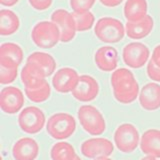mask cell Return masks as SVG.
<instances>
[{
	"label": "cell",
	"instance_id": "21",
	"mask_svg": "<svg viewBox=\"0 0 160 160\" xmlns=\"http://www.w3.org/2000/svg\"><path fill=\"white\" fill-rule=\"evenodd\" d=\"M20 26V20L16 13L10 9H2L0 11V34L9 36L17 31Z\"/></svg>",
	"mask_w": 160,
	"mask_h": 160
},
{
	"label": "cell",
	"instance_id": "6",
	"mask_svg": "<svg viewBox=\"0 0 160 160\" xmlns=\"http://www.w3.org/2000/svg\"><path fill=\"white\" fill-rule=\"evenodd\" d=\"M114 144L123 153H132L140 144V136L133 124L123 123L114 132Z\"/></svg>",
	"mask_w": 160,
	"mask_h": 160
},
{
	"label": "cell",
	"instance_id": "15",
	"mask_svg": "<svg viewBox=\"0 0 160 160\" xmlns=\"http://www.w3.org/2000/svg\"><path fill=\"white\" fill-rule=\"evenodd\" d=\"M23 60V50L16 43L6 42L0 46V66L18 68Z\"/></svg>",
	"mask_w": 160,
	"mask_h": 160
},
{
	"label": "cell",
	"instance_id": "30",
	"mask_svg": "<svg viewBox=\"0 0 160 160\" xmlns=\"http://www.w3.org/2000/svg\"><path fill=\"white\" fill-rule=\"evenodd\" d=\"M151 60L160 68V44L154 48L153 52H152Z\"/></svg>",
	"mask_w": 160,
	"mask_h": 160
},
{
	"label": "cell",
	"instance_id": "31",
	"mask_svg": "<svg viewBox=\"0 0 160 160\" xmlns=\"http://www.w3.org/2000/svg\"><path fill=\"white\" fill-rule=\"evenodd\" d=\"M100 3L106 7H116L121 3L118 0H99Z\"/></svg>",
	"mask_w": 160,
	"mask_h": 160
},
{
	"label": "cell",
	"instance_id": "1",
	"mask_svg": "<svg viewBox=\"0 0 160 160\" xmlns=\"http://www.w3.org/2000/svg\"><path fill=\"white\" fill-rule=\"evenodd\" d=\"M114 98L122 104L134 102L139 96V85L134 74L126 68L116 69L111 76Z\"/></svg>",
	"mask_w": 160,
	"mask_h": 160
},
{
	"label": "cell",
	"instance_id": "7",
	"mask_svg": "<svg viewBox=\"0 0 160 160\" xmlns=\"http://www.w3.org/2000/svg\"><path fill=\"white\" fill-rule=\"evenodd\" d=\"M45 115L41 109L36 106H28L21 110L18 116V124L22 131L27 134H36L45 125Z\"/></svg>",
	"mask_w": 160,
	"mask_h": 160
},
{
	"label": "cell",
	"instance_id": "24",
	"mask_svg": "<svg viewBox=\"0 0 160 160\" xmlns=\"http://www.w3.org/2000/svg\"><path fill=\"white\" fill-rule=\"evenodd\" d=\"M25 94H26L30 101L35 103H41L49 99L50 94H51V88H50V85L46 80L37 87L25 88Z\"/></svg>",
	"mask_w": 160,
	"mask_h": 160
},
{
	"label": "cell",
	"instance_id": "22",
	"mask_svg": "<svg viewBox=\"0 0 160 160\" xmlns=\"http://www.w3.org/2000/svg\"><path fill=\"white\" fill-rule=\"evenodd\" d=\"M147 15L146 0H127L124 5V16L127 21H138Z\"/></svg>",
	"mask_w": 160,
	"mask_h": 160
},
{
	"label": "cell",
	"instance_id": "23",
	"mask_svg": "<svg viewBox=\"0 0 160 160\" xmlns=\"http://www.w3.org/2000/svg\"><path fill=\"white\" fill-rule=\"evenodd\" d=\"M50 156L52 160H74L77 155L71 144L60 141L52 146L50 150Z\"/></svg>",
	"mask_w": 160,
	"mask_h": 160
},
{
	"label": "cell",
	"instance_id": "11",
	"mask_svg": "<svg viewBox=\"0 0 160 160\" xmlns=\"http://www.w3.org/2000/svg\"><path fill=\"white\" fill-rule=\"evenodd\" d=\"M24 95L18 87L7 86L0 92V108L6 114H15L22 109Z\"/></svg>",
	"mask_w": 160,
	"mask_h": 160
},
{
	"label": "cell",
	"instance_id": "28",
	"mask_svg": "<svg viewBox=\"0 0 160 160\" xmlns=\"http://www.w3.org/2000/svg\"><path fill=\"white\" fill-rule=\"evenodd\" d=\"M147 75L153 81L160 82V68L155 64L151 59L147 64Z\"/></svg>",
	"mask_w": 160,
	"mask_h": 160
},
{
	"label": "cell",
	"instance_id": "32",
	"mask_svg": "<svg viewBox=\"0 0 160 160\" xmlns=\"http://www.w3.org/2000/svg\"><path fill=\"white\" fill-rule=\"evenodd\" d=\"M18 1L19 0H0V3H1V5H3V6L11 7V6H14Z\"/></svg>",
	"mask_w": 160,
	"mask_h": 160
},
{
	"label": "cell",
	"instance_id": "26",
	"mask_svg": "<svg viewBox=\"0 0 160 160\" xmlns=\"http://www.w3.org/2000/svg\"><path fill=\"white\" fill-rule=\"evenodd\" d=\"M18 69L0 66V83L3 85L12 83L17 78Z\"/></svg>",
	"mask_w": 160,
	"mask_h": 160
},
{
	"label": "cell",
	"instance_id": "27",
	"mask_svg": "<svg viewBox=\"0 0 160 160\" xmlns=\"http://www.w3.org/2000/svg\"><path fill=\"white\" fill-rule=\"evenodd\" d=\"M96 0H70V6L74 12L90 11Z\"/></svg>",
	"mask_w": 160,
	"mask_h": 160
},
{
	"label": "cell",
	"instance_id": "18",
	"mask_svg": "<svg viewBox=\"0 0 160 160\" xmlns=\"http://www.w3.org/2000/svg\"><path fill=\"white\" fill-rule=\"evenodd\" d=\"M154 27L153 18L150 15H146L144 18L138 21H127L125 25V32L127 36L134 40H139L148 36Z\"/></svg>",
	"mask_w": 160,
	"mask_h": 160
},
{
	"label": "cell",
	"instance_id": "13",
	"mask_svg": "<svg viewBox=\"0 0 160 160\" xmlns=\"http://www.w3.org/2000/svg\"><path fill=\"white\" fill-rule=\"evenodd\" d=\"M99 84L90 75H81L72 91V96L80 102H90L98 96Z\"/></svg>",
	"mask_w": 160,
	"mask_h": 160
},
{
	"label": "cell",
	"instance_id": "19",
	"mask_svg": "<svg viewBox=\"0 0 160 160\" xmlns=\"http://www.w3.org/2000/svg\"><path fill=\"white\" fill-rule=\"evenodd\" d=\"M139 145L144 154L155 158H160V130H146L142 134Z\"/></svg>",
	"mask_w": 160,
	"mask_h": 160
},
{
	"label": "cell",
	"instance_id": "33",
	"mask_svg": "<svg viewBox=\"0 0 160 160\" xmlns=\"http://www.w3.org/2000/svg\"><path fill=\"white\" fill-rule=\"evenodd\" d=\"M141 160H158L157 158H155V157H152V156H145V157H143Z\"/></svg>",
	"mask_w": 160,
	"mask_h": 160
},
{
	"label": "cell",
	"instance_id": "2",
	"mask_svg": "<svg viewBox=\"0 0 160 160\" xmlns=\"http://www.w3.org/2000/svg\"><path fill=\"white\" fill-rule=\"evenodd\" d=\"M76 130L75 118L68 113L59 112L49 117L46 123V131L53 139L64 140L72 136Z\"/></svg>",
	"mask_w": 160,
	"mask_h": 160
},
{
	"label": "cell",
	"instance_id": "9",
	"mask_svg": "<svg viewBox=\"0 0 160 160\" xmlns=\"http://www.w3.org/2000/svg\"><path fill=\"white\" fill-rule=\"evenodd\" d=\"M114 145L107 138L96 137L85 140L81 144V153L85 157L97 159L108 157L113 153Z\"/></svg>",
	"mask_w": 160,
	"mask_h": 160
},
{
	"label": "cell",
	"instance_id": "34",
	"mask_svg": "<svg viewBox=\"0 0 160 160\" xmlns=\"http://www.w3.org/2000/svg\"><path fill=\"white\" fill-rule=\"evenodd\" d=\"M94 160H112L108 157H103V158H97V159H94Z\"/></svg>",
	"mask_w": 160,
	"mask_h": 160
},
{
	"label": "cell",
	"instance_id": "12",
	"mask_svg": "<svg viewBox=\"0 0 160 160\" xmlns=\"http://www.w3.org/2000/svg\"><path fill=\"white\" fill-rule=\"evenodd\" d=\"M79 74L73 68H60L55 72L52 78L53 88L59 93L72 92L79 81Z\"/></svg>",
	"mask_w": 160,
	"mask_h": 160
},
{
	"label": "cell",
	"instance_id": "14",
	"mask_svg": "<svg viewBox=\"0 0 160 160\" xmlns=\"http://www.w3.org/2000/svg\"><path fill=\"white\" fill-rule=\"evenodd\" d=\"M39 154V145L31 137L17 140L12 147V156L15 160H35Z\"/></svg>",
	"mask_w": 160,
	"mask_h": 160
},
{
	"label": "cell",
	"instance_id": "3",
	"mask_svg": "<svg viewBox=\"0 0 160 160\" xmlns=\"http://www.w3.org/2000/svg\"><path fill=\"white\" fill-rule=\"evenodd\" d=\"M32 41L43 49L53 48L61 40L60 30L52 21H40L34 25L31 31Z\"/></svg>",
	"mask_w": 160,
	"mask_h": 160
},
{
	"label": "cell",
	"instance_id": "4",
	"mask_svg": "<svg viewBox=\"0 0 160 160\" xmlns=\"http://www.w3.org/2000/svg\"><path fill=\"white\" fill-rule=\"evenodd\" d=\"M77 116L82 128L88 134L98 136L106 130V122L102 113L92 105H82L78 109Z\"/></svg>",
	"mask_w": 160,
	"mask_h": 160
},
{
	"label": "cell",
	"instance_id": "25",
	"mask_svg": "<svg viewBox=\"0 0 160 160\" xmlns=\"http://www.w3.org/2000/svg\"><path fill=\"white\" fill-rule=\"evenodd\" d=\"M75 24H76V29L79 32L87 31V30L91 29L95 18L94 15L90 11H85V12H73L72 13Z\"/></svg>",
	"mask_w": 160,
	"mask_h": 160
},
{
	"label": "cell",
	"instance_id": "10",
	"mask_svg": "<svg viewBox=\"0 0 160 160\" xmlns=\"http://www.w3.org/2000/svg\"><path fill=\"white\" fill-rule=\"evenodd\" d=\"M51 21L57 25L61 35V42H70L76 35V24L72 13L65 9H57L51 14Z\"/></svg>",
	"mask_w": 160,
	"mask_h": 160
},
{
	"label": "cell",
	"instance_id": "29",
	"mask_svg": "<svg viewBox=\"0 0 160 160\" xmlns=\"http://www.w3.org/2000/svg\"><path fill=\"white\" fill-rule=\"evenodd\" d=\"M52 1L53 0H28L32 8L38 10V11H44V10L48 9L52 5Z\"/></svg>",
	"mask_w": 160,
	"mask_h": 160
},
{
	"label": "cell",
	"instance_id": "36",
	"mask_svg": "<svg viewBox=\"0 0 160 160\" xmlns=\"http://www.w3.org/2000/svg\"><path fill=\"white\" fill-rule=\"evenodd\" d=\"M118 1H120V2H122V1H123V0H118Z\"/></svg>",
	"mask_w": 160,
	"mask_h": 160
},
{
	"label": "cell",
	"instance_id": "5",
	"mask_svg": "<svg viewBox=\"0 0 160 160\" xmlns=\"http://www.w3.org/2000/svg\"><path fill=\"white\" fill-rule=\"evenodd\" d=\"M94 33L104 43H117L124 37L125 27L120 20L113 17H102L95 24Z\"/></svg>",
	"mask_w": 160,
	"mask_h": 160
},
{
	"label": "cell",
	"instance_id": "8",
	"mask_svg": "<svg viewBox=\"0 0 160 160\" xmlns=\"http://www.w3.org/2000/svg\"><path fill=\"white\" fill-rule=\"evenodd\" d=\"M149 55V48L141 42H131L125 45L122 51L124 63L134 69L143 67L148 61Z\"/></svg>",
	"mask_w": 160,
	"mask_h": 160
},
{
	"label": "cell",
	"instance_id": "35",
	"mask_svg": "<svg viewBox=\"0 0 160 160\" xmlns=\"http://www.w3.org/2000/svg\"><path fill=\"white\" fill-rule=\"evenodd\" d=\"M74 160H81V159H80V157L76 156V157H75V158H74Z\"/></svg>",
	"mask_w": 160,
	"mask_h": 160
},
{
	"label": "cell",
	"instance_id": "20",
	"mask_svg": "<svg viewBox=\"0 0 160 160\" xmlns=\"http://www.w3.org/2000/svg\"><path fill=\"white\" fill-rule=\"evenodd\" d=\"M26 62L35 64L41 69L45 76L48 77L55 72L56 69V61L55 59L48 53L45 52H33L29 55L26 59Z\"/></svg>",
	"mask_w": 160,
	"mask_h": 160
},
{
	"label": "cell",
	"instance_id": "17",
	"mask_svg": "<svg viewBox=\"0 0 160 160\" xmlns=\"http://www.w3.org/2000/svg\"><path fill=\"white\" fill-rule=\"evenodd\" d=\"M96 66L104 72L115 71L118 63L117 50L112 46L100 47L94 55Z\"/></svg>",
	"mask_w": 160,
	"mask_h": 160
},
{
	"label": "cell",
	"instance_id": "16",
	"mask_svg": "<svg viewBox=\"0 0 160 160\" xmlns=\"http://www.w3.org/2000/svg\"><path fill=\"white\" fill-rule=\"evenodd\" d=\"M139 103L144 110L154 111L160 108V85L150 82L145 84L139 92Z\"/></svg>",
	"mask_w": 160,
	"mask_h": 160
}]
</instances>
